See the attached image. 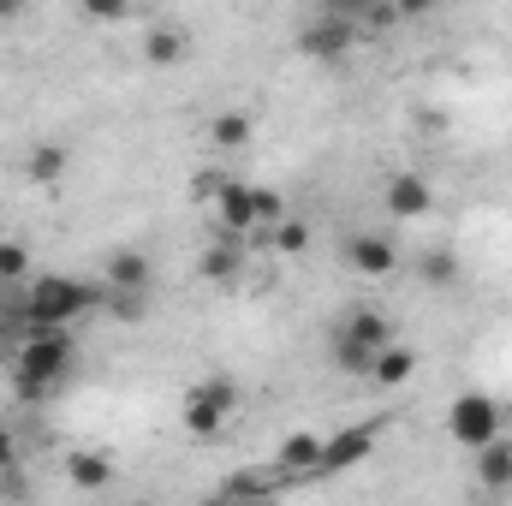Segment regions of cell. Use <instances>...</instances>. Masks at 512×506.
<instances>
[{
  "label": "cell",
  "instance_id": "6da1fadb",
  "mask_svg": "<svg viewBox=\"0 0 512 506\" xmlns=\"http://www.w3.org/2000/svg\"><path fill=\"white\" fill-rule=\"evenodd\" d=\"M72 334L66 328H36L24 346H18V364H12V387L18 399H48L54 387H66L72 376Z\"/></svg>",
  "mask_w": 512,
  "mask_h": 506
},
{
  "label": "cell",
  "instance_id": "7a4b0ae2",
  "mask_svg": "<svg viewBox=\"0 0 512 506\" xmlns=\"http://www.w3.org/2000/svg\"><path fill=\"white\" fill-rule=\"evenodd\" d=\"M102 304V292L90 280H72V274H42L30 292H24V322L30 328H66L78 316H90Z\"/></svg>",
  "mask_w": 512,
  "mask_h": 506
},
{
  "label": "cell",
  "instance_id": "3957f363",
  "mask_svg": "<svg viewBox=\"0 0 512 506\" xmlns=\"http://www.w3.org/2000/svg\"><path fill=\"white\" fill-rule=\"evenodd\" d=\"M233 411H239V387H233V381H221V376L197 381V387L185 393V405H179L185 429H191V435H203V441H209V435H221Z\"/></svg>",
  "mask_w": 512,
  "mask_h": 506
},
{
  "label": "cell",
  "instance_id": "277c9868",
  "mask_svg": "<svg viewBox=\"0 0 512 506\" xmlns=\"http://www.w3.org/2000/svg\"><path fill=\"white\" fill-rule=\"evenodd\" d=\"M447 435L459 441V447H489L495 435H501V405L489 399V393H459L453 405H447Z\"/></svg>",
  "mask_w": 512,
  "mask_h": 506
},
{
  "label": "cell",
  "instance_id": "5b68a950",
  "mask_svg": "<svg viewBox=\"0 0 512 506\" xmlns=\"http://www.w3.org/2000/svg\"><path fill=\"white\" fill-rule=\"evenodd\" d=\"M358 36H364V30H358L352 18L322 12L310 30H298V54H304V60H346V54L358 48Z\"/></svg>",
  "mask_w": 512,
  "mask_h": 506
},
{
  "label": "cell",
  "instance_id": "8992f818",
  "mask_svg": "<svg viewBox=\"0 0 512 506\" xmlns=\"http://www.w3.org/2000/svg\"><path fill=\"white\" fill-rule=\"evenodd\" d=\"M346 268L364 274V280H387L399 268V251H393V239H382V233H352L346 239Z\"/></svg>",
  "mask_w": 512,
  "mask_h": 506
},
{
  "label": "cell",
  "instance_id": "52a82bcc",
  "mask_svg": "<svg viewBox=\"0 0 512 506\" xmlns=\"http://www.w3.org/2000/svg\"><path fill=\"white\" fill-rule=\"evenodd\" d=\"M376 453V429L370 423H358V429H340V435H322V471L334 477V471H352V465H364Z\"/></svg>",
  "mask_w": 512,
  "mask_h": 506
},
{
  "label": "cell",
  "instance_id": "ba28073f",
  "mask_svg": "<svg viewBox=\"0 0 512 506\" xmlns=\"http://www.w3.org/2000/svg\"><path fill=\"white\" fill-rule=\"evenodd\" d=\"M429 209H435V191H429L423 173H393V179H387V215H399V221H423Z\"/></svg>",
  "mask_w": 512,
  "mask_h": 506
},
{
  "label": "cell",
  "instance_id": "9c48e42d",
  "mask_svg": "<svg viewBox=\"0 0 512 506\" xmlns=\"http://www.w3.org/2000/svg\"><path fill=\"white\" fill-rule=\"evenodd\" d=\"M274 465H280V477L322 471V435H316V429H292V435L274 447Z\"/></svg>",
  "mask_w": 512,
  "mask_h": 506
},
{
  "label": "cell",
  "instance_id": "30bf717a",
  "mask_svg": "<svg viewBox=\"0 0 512 506\" xmlns=\"http://www.w3.org/2000/svg\"><path fill=\"white\" fill-rule=\"evenodd\" d=\"M215 215H221V227L239 239V233H251L256 227V185H239V179H227L221 191H215Z\"/></svg>",
  "mask_w": 512,
  "mask_h": 506
},
{
  "label": "cell",
  "instance_id": "8fae6325",
  "mask_svg": "<svg viewBox=\"0 0 512 506\" xmlns=\"http://www.w3.org/2000/svg\"><path fill=\"white\" fill-rule=\"evenodd\" d=\"M66 477H72L84 495H102V489H114V477H120V471H114V459H108V453H90V447H84V453H72V459H66Z\"/></svg>",
  "mask_w": 512,
  "mask_h": 506
},
{
  "label": "cell",
  "instance_id": "7c38bea8",
  "mask_svg": "<svg viewBox=\"0 0 512 506\" xmlns=\"http://www.w3.org/2000/svg\"><path fill=\"white\" fill-rule=\"evenodd\" d=\"M477 477H483V489H495V495H507L512 489V441H489V447H477Z\"/></svg>",
  "mask_w": 512,
  "mask_h": 506
},
{
  "label": "cell",
  "instance_id": "4fadbf2b",
  "mask_svg": "<svg viewBox=\"0 0 512 506\" xmlns=\"http://www.w3.org/2000/svg\"><path fill=\"white\" fill-rule=\"evenodd\" d=\"M102 268H108V292H143L149 286V256L143 251H114Z\"/></svg>",
  "mask_w": 512,
  "mask_h": 506
},
{
  "label": "cell",
  "instance_id": "5bb4252c",
  "mask_svg": "<svg viewBox=\"0 0 512 506\" xmlns=\"http://www.w3.org/2000/svg\"><path fill=\"white\" fill-rule=\"evenodd\" d=\"M411 376H417V352H411V346H399V340H387L382 352H376L370 381H382V387H405Z\"/></svg>",
  "mask_w": 512,
  "mask_h": 506
},
{
  "label": "cell",
  "instance_id": "9a60e30c",
  "mask_svg": "<svg viewBox=\"0 0 512 506\" xmlns=\"http://www.w3.org/2000/svg\"><path fill=\"white\" fill-rule=\"evenodd\" d=\"M346 334H352L358 346H370V352H382L387 340H393V322H387L382 310H370V304H358V310H346Z\"/></svg>",
  "mask_w": 512,
  "mask_h": 506
},
{
  "label": "cell",
  "instance_id": "2e32d148",
  "mask_svg": "<svg viewBox=\"0 0 512 506\" xmlns=\"http://www.w3.org/2000/svg\"><path fill=\"white\" fill-rule=\"evenodd\" d=\"M251 137H256V120L251 114H239V108H227V114L209 120V143H215V149H245Z\"/></svg>",
  "mask_w": 512,
  "mask_h": 506
},
{
  "label": "cell",
  "instance_id": "e0dca14e",
  "mask_svg": "<svg viewBox=\"0 0 512 506\" xmlns=\"http://www.w3.org/2000/svg\"><path fill=\"white\" fill-rule=\"evenodd\" d=\"M143 60H149V66H173V60H185V36H179L173 24H155V30L143 36Z\"/></svg>",
  "mask_w": 512,
  "mask_h": 506
},
{
  "label": "cell",
  "instance_id": "ac0fdd59",
  "mask_svg": "<svg viewBox=\"0 0 512 506\" xmlns=\"http://www.w3.org/2000/svg\"><path fill=\"white\" fill-rule=\"evenodd\" d=\"M66 149L60 143H42V149H30V161H24V173L36 179V185H54V179H66Z\"/></svg>",
  "mask_w": 512,
  "mask_h": 506
},
{
  "label": "cell",
  "instance_id": "d6986e66",
  "mask_svg": "<svg viewBox=\"0 0 512 506\" xmlns=\"http://www.w3.org/2000/svg\"><path fill=\"white\" fill-rule=\"evenodd\" d=\"M334 364H340L346 376H370V370H376V352H370V346H358L352 334H340V346H334Z\"/></svg>",
  "mask_w": 512,
  "mask_h": 506
},
{
  "label": "cell",
  "instance_id": "ffe728a7",
  "mask_svg": "<svg viewBox=\"0 0 512 506\" xmlns=\"http://www.w3.org/2000/svg\"><path fill=\"white\" fill-rule=\"evenodd\" d=\"M274 251H280V256H304V251H310V227L280 215V221H274Z\"/></svg>",
  "mask_w": 512,
  "mask_h": 506
},
{
  "label": "cell",
  "instance_id": "44dd1931",
  "mask_svg": "<svg viewBox=\"0 0 512 506\" xmlns=\"http://www.w3.org/2000/svg\"><path fill=\"white\" fill-rule=\"evenodd\" d=\"M197 274L203 280H233L239 274V251H203L197 256Z\"/></svg>",
  "mask_w": 512,
  "mask_h": 506
},
{
  "label": "cell",
  "instance_id": "7402d4cb",
  "mask_svg": "<svg viewBox=\"0 0 512 506\" xmlns=\"http://www.w3.org/2000/svg\"><path fill=\"white\" fill-rule=\"evenodd\" d=\"M78 12H84L90 24H120L131 12V0H78Z\"/></svg>",
  "mask_w": 512,
  "mask_h": 506
},
{
  "label": "cell",
  "instance_id": "603a6c76",
  "mask_svg": "<svg viewBox=\"0 0 512 506\" xmlns=\"http://www.w3.org/2000/svg\"><path fill=\"white\" fill-rule=\"evenodd\" d=\"M24 274H30V251L12 245V239H0V280H24Z\"/></svg>",
  "mask_w": 512,
  "mask_h": 506
},
{
  "label": "cell",
  "instance_id": "cb8c5ba5",
  "mask_svg": "<svg viewBox=\"0 0 512 506\" xmlns=\"http://www.w3.org/2000/svg\"><path fill=\"white\" fill-rule=\"evenodd\" d=\"M268 489H274V483H268V477H256V471H239V477H227V483H221V495H227V501H239V495H268Z\"/></svg>",
  "mask_w": 512,
  "mask_h": 506
},
{
  "label": "cell",
  "instance_id": "d4e9b609",
  "mask_svg": "<svg viewBox=\"0 0 512 506\" xmlns=\"http://www.w3.org/2000/svg\"><path fill=\"white\" fill-rule=\"evenodd\" d=\"M376 6H382V0H322V12H340V18H352L358 30H364V18H370Z\"/></svg>",
  "mask_w": 512,
  "mask_h": 506
},
{
  "label": "cell",
  "instance_id": "484cf974",
  "mask_svg": "<svg viewBox=\"0 0 512 506\" xmlns=\"http://www.w3.org/2000/svg\"><path fill=\"white\" fill-rule=\"evenodd\" d=\"M280 215H286V209H280V197H274L268 185H256V227H274Z\"/></svg>",
  "mask_w": 512,
  "mask_h": 506
},
{
  "label": "cell",
  "instance_id": "4316f807",
  "mask_svg": "<svg viewBox=\"0 0 512 506\" xmlns=\"http://www.w3.org/2000/svg\"><path fill=\"white\" fill-rule=\"evenodd\" d=\"M221 185H227V179H221V173H197V179H191V197H197V203H203V197H215V191H221Z\"/></svg>",
  "mask_w": 512,
  "mask_h": 506
},
{
  "label": "cell",
  "instance_id": "83f0119b",
  "mask_svg": "<svg viewBox=\"0 0 512 506\" xmlns=\"http://www.w3.org/2000/svg\"><path fill=\"white\" fill-rule=\"evenodd\" d=\"M423 274H429V280L441 286V280H453L459 268H453V256H429V262H423Z\"/></svg>",
  "mask_w": 512,
  "mask_h": 506
},
{
  "label": "cell",
  "instance_id": "f1b7e54d",
  "mask_svg": "<svg viewBox=\"0 0 512 506\" xmlns=\"http://www.w3.org/2000/svg\"><path fill=\"white\" fill-rule=\"evenodd\" d=\"M435 6H441V0H393V12H399V18H429Z\"/></svg>",
  "mask_w": 512,
  "mask_h": 506
},
{
  "label": "cell",
  "instance_id": "f546056e",
  "mask_svg": "<svg viewBox=\"0 0 512 506\" xmlns=\"http://www.w3.org/2000/svg\"><path fill=\"white\" fill-rule=\"evenodd\" d=\"M18 465V441H12V429H0V471H12Z\"/></svg>",
  "mask_w": 512,
  "mask_h": 506
},
{
  "label": "cell",
  "instance_id": "4dcf8cb0",
  "mask_svg": "<svg viewBox=\"0 0 512 506\" xmlns=\"http://www.w3.org/2000/svg\"><path fill=\"white\" fill-rule=\"evenodd\" d=\"M18 6H24V0H0V18H18Z\"/></svg>",
  "mask_w": 512,
  "mask_h": 506
}]
</instances>
